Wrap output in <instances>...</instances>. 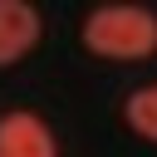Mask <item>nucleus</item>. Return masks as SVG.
<instances>
[{"instance_id": "nucleus-3", "label": "nucleus", "mask_w": 157, "mask_h": 157, "mask_svg": "<svg viewBox=\"0 0 157 157\" xmlns=\"http://www.w3.org/2000/svg\"><path fill=\"white\" fill-rule=\"evenodd\" d=\"M39 39V15L25 0H0V64L29 54Z\"/></svg>"}, {"instance_id": "nucleus-4", "label": "nucleus", "mask_w": 157, "mask_h": 157, "mask_svg": "<svg viewBox=\"0 0 157 157\" xmlns=\"http://www.w3.org/2000/svg\"><path fill=\"white\" fill-rule=\"evenodd\" d=\"M123 113H128V123H132L142 137H152V142H157V83L137 88V93L128 98V108H123Z\"/></svg>"}, {"instance_id": "nucleus-1", "label": "nucleus", "mask_w": 157, "mask_h": 157, "mask_svg": "<svg viewBox=\"0 0 157 157\" xmlns=\"http://www.w3.org/2000/svg\"><path fill=\"white\" fill-rule=\"evenodd\" d=\"M83 44L108 59H147L157 49V15L142 5H98L83 20Z\"/></svg>"}, {"instance_id": "nucleus-2", "label": "nucleus", "mask_w": 157, "mask_h": 157, "mask_svg": "<svg viewBox=\"0 0 157 157\" xmlns=\"http://www.w3.org/2000/svg\"><path fill=\"white\" fill-rule=\"evenodd\" d=\"M0 157H59L54 132L44 128V118L15 108L0 118Z\"/></svg>"}]
</instances>
